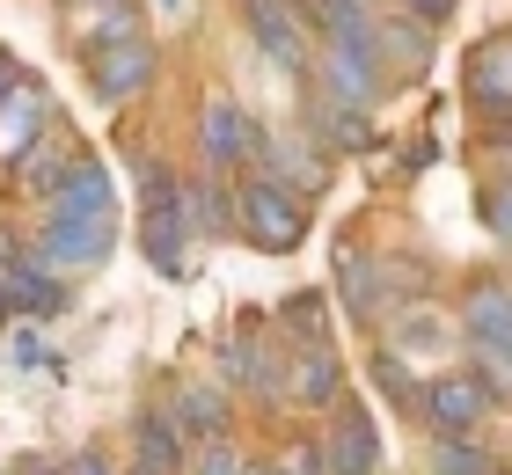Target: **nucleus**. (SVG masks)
<instances>
[{
    "label": "nucleus",
    "mask_w": 512,
    "mask_h": 475,
    "mask_svg": "<svg viewBox=\"0 0 512 475\" xmlns=\"http://www.w3.org/2000/svg\"><path fill=\"white\" fill-rule=\"evenodd\" d=\"M198 139H205V161L227 176V169H256V154H264V132H256V117L235 103V95H213L205 103V117H198Z\"/></svg>",
    "instance_id": "6e6552de"
},
{
    "label": "nucleus",
    "mask_w": 512,
    "mask_h": 475,
    "mask_svg": "<svg viewBox=\"0 0 512 475\" xmlns=\"http://www.w3.org/2000/svg\"><path fill=\"white\" fill-rule=\"evenodd\" d=\"M374 52H388L395 66H417V74H425L432 44H425V30H417V15H410V22H388V30H374Z\"/></svg>",
    "instance_id": "aec40b11"
},
{
    "label": "nucleus",
    "mask_w": 512,
    "mask_h": 475,
    "mask_svg": "<svg viewBox=\"0 0 512 475\" xmlns=\"http://www.w3.org/2000/svg\"><path fill=\"white\" fill-rule=\"evenodd\" d=\"M403 15H417V22H447L454 0H403Z\"/></svg>",
    "instance_id": "cd10ccee"
},
{
    "label": "nucleus",
    "mask_w": 512,
    "mask_h": 475,
    "mask_svg": "<svg viewBox=\"0 0 512 475\" xmlns=\"http://www.w3.org/2000/svg\"><path fill=\"white\" fill-rule=\"evenodd\" d=\"M183 234H191V183H183V169H169V161H147V169H139V249H147V264L161 278L191 271Z\"/></svg>",
    "instance_id": "f257e3e1"
},
{
    "label": "nucleus",
    "mask_w": 512,
    "mask_h": 475,
    "mask_svg": "<svg viewBox=\"0 0 512 475\" xmlns=\"http://www.w3.org/2000/svg\"><path fill=\"white\" fill-rule=\"evenodd\" d=\"M15 366H44V337H37V322H22V329H15Z\"/></svg>",
    "instance_id": "a878e982"
},
{
    "label": "nucleus",
    "mask_w": 512,
    "mask_h": 475,
    "mask_svg": "<svg viewBox=\"0 0 512 475\" xmlns=\"http://www.w3.org/2000/svg\"><path fill=\"white\" fill-rule=\"evenodd\" d=\"M337 285H344V307H352L359 322H381L388 307H403L417 293V271L403 256H337Z\"/></svg>",
    "instance_id": "20e7f679"
},
{
    "label": "nucleus",
    "mask_w": 512,
    "mask_h": 475,
    "mask_svg": "<svg viewBox=\"0 0 512 475\" xmlns=\"http://www.w3.org/2000/svg\"><path fill=\"white\" fill-rule=\"evenodd\" d=\"M242 30L256 37V52L286 74H308L315 52V0H242Z\"/></svg>",
    "instance_id": "7ed1b4c3"
},
{
    "label": "nucleus",
    "mask_w": 512,
    "mask_h": 475,
    "mask_svg": "<svg viewBox=\"0 0 512 475\" xmlns=\"http://www.w3.org/2000/svg\"><path fill=\"white\" fill-rule=\"evenodd\" d=\"M476 212H483V227L498 234V242H512V176H498L491 190L476 198Z\"/></svg>",
    "instance_id": "5701e85b"
},
{
    "label": "nucleus",
    "mask_w": 512,
    "mask_h": 475,
    "mask_svg": "<svg viewBox=\"0 0 512 475\" xmlns=\"http://www.w3.org/2000/svg\"><path fill=\"white\" fill-rule=\"evenodd\" d=\"M491 475H505V468H491Z\"/></svg>",
    "instance_id": "72a5a7b5"
},
{
    "label": "nucleus",
    "mask_w": 512,
    "mask_h": 475,
    "mask_svg": "<svg viewBox=\"0 0 512 475\" xmlns=\"http://www.w3.org/2000/svg\"><path fill=\"white\" fill-rule=\"evenodd\" d=\"M22 81H30V74H22V66H15L8 52H0V103H8V88H22Z\"/></svg>",
    "instance_id": "c756f323"
},
{
    "label": "nucleus",
    "mask_w": 512,
    "mask_h": 475,
    "mask_svg": "<svg viewBox=\"0 0 512 475\" xmlns=\"http://www.w3.org/2000/svg\"><path fill=\"white\" fill-rule=\"evenodd\" d=\"M491 410H498V388H491V380H483L476 366H469V373H439L432 388L417 395V417L432 424V439H439V432L469 439V432H476V424L491 417Z\"/></svg>",
    "instance_id": "423d86ee"
},
{
    "label": "nucleus",
    "mask_w": 512,
    "mask_h": 475,
    "mask_svg": "<svg viewBox=\"0 0 512 475\" xmlns=\"http://www.w3.org/2000/svg\"><path fill=\"white\" fill-rule=\"evenodd\" d=\"M322 454H330V475H374L381 468V432H374V417H366V402H337L330 410Z\"/></svg>",
    "instance_id": "9b49d317"
},
{
    "label": "nucleus",
    "mask_w": 512,
    "mask_h": 475,
    "mask_svg": "<svg viewBox=\"0 0 512 475\" xmlns=\"http://www.w3.org/2000/svg\"><path fill=\"white\" fill-rule=\"evenodd\" d=\"M74 475H118V468H110L103 454H81V461H74Z\"/></svg>",
    "instance_id": "7c9ffc66"
},
{
    "label": "nucleus",
    "mask_w": 512,
    "mask_h": 475,
    "mask_svg": "<svg viewBox=\"0 0 512 475\" xmlns=\"http://www.w3.org/2000/svg\"><path fill=\"white\" fill-rule=\"evenodd\" d=\"M469 103H476L483 117H512V30L491 37V44L469 59Z\"/></svg>",
    "instance_id": "2eb2a0df"
},
{
    "label": "nucleus",
    "mask_w": 512,
    "mask_h": 475,
    "mask_svg": "<svg viewBox=\"0 0 512 475\" xmlns=\"http://www.w3.org/2000/svg\"><path fill=\"white\" fill-rule=\"evenodd\" d=\"M235 234H249L256 249H271V256H286L300 249V234H308V198L286 183H271V176H249L235 190Z\"/></svg>",
    "instance_id": "f03ea898"
},
{
    "label": "nucleus",
    "mask_w": 512,
    "mask_h": 475,
    "mask_svg": "<svg viewBox=\"0 0 512 475\" xmlns=\"http://www.w3.org/2000/svg\"><path fill=\"white\" fill-rule=\"evenodd\" d=\"M491 154H498V169L512 176V117H491Z\"/></svg>",
    "instance_id": "bb28decb"
},
{
    "label": "nucleus",
    "mask_w": 512,
    "mask_h": 475,
    "mask_svg": "<svg viewBox=\"0 0 512 475\" xmlns=\"http://www.w3.org/2000/svg\"><path fill=\"white\" fill-rule=\"evenodd\" d=\"M59 278H66V271H59L44 249H15V271H8V315H22V322L59 315V307L74 300V285H59Z\"/></svg>",
    "instance_id": "1a4fd4ad"
},
{
    "label": "nucleus",
    "mask_w": 512,
    "mask_h": 475,
    "mask_svg": "<svg viewBox=\"0 0 512 475\" xmlns=\"http://www.w3.org/2000/svg\"><path fill=\"white\" fill-rule=\"evenodd\" d=\"M37 249L52 256L59 271H88V264H103V256L118 249V205H110V212H66V205H52V212H44Z\"/></svg>",
    "instance_id": "39448f33"
},
{
    "label": "nucleus",
    "mask_w": 512,
    "mask_h": 475,
    "mask_svg": "<svg viewBox=\"0 0 512 475\" xmlns=\"http://www.w3.org/2000/svg\"><path fill=\"white\" fill-rule=\"evenodd\" d=\"M315 22H322V37H374L381 30L374 0H315Z\"/></svg>",
    "instance_id": "6ab92c4d"
},
{
    "label": "nucleus",
    "mask_w": 512,
    "mask_h": 475,
    "mask_svg": "<svg viewBox=\"0 0 512 475\" xmlns=\"http://www.w3.org/2000/svg\"><path fill=\"white\" fill-rule=\"evenodd\" d=\"M322 81H330V95H344V103H381V66H374V37H330L322 44Z\"/></svg>",
    "instance_id": "f8f14e48"
},
{
    "label": "nucleus",
    "mask_w": 512,
    "mask_h": 475,
    "mask_svg": "<svg viewBox=\"0 0 512 475\" xmlns=\"http://www.w3.org/2000/svg\"><path fill=\"white\" fill-rule=\"evenodd\" d=\"M256 169H264L271 183L300 190V198H315V190L330 183V154H322V147H300L293 132H264V154H256Z\"/></svg>",
    "instance_id": "ddd939ff"
},
{
    "label": "nucleus",
    "mask_w": 512,
    "mask_h": 475,
    "mask_svg": "<svg viewBox=\"0 0 512 475\" xmlns=\"http://www.w3.org/2000/svg\"><path fill=\"white\" fill-rule=\"evenodd\" d=\"M198 475H249V461H235L220 439H205V454H198Z\"/></svg>",
    "instance_id": "393cba45"
},
{
    "label": "nucleus",
    "mask_w": 512,
    "mask_h": 475,
    "mask_svg": "<svg viewBox=\"0 0 512 475\" xmlns=\"http://www.w3.org/2000/svg\"><path fill=\"white\" fill-rule=\"evenodd\" d=\"M125 475H154V468H139V461H132V468H125Z\"/></svg>",
    "instance_id": "2f4dec72"
},
{
    "label": "nucleus",
    "mask_w": 512,
    "mask_h": 475,
    "mask_svg": "<svg viewBox=\"0 0 512 475\" xmlns=\"http://www.w3.org/2000/svg\"><path fill=\"white\" fill-rule=\"evenodd\" d=\"M286 402H300V410H337V402H344V366H337L330 337L293 344V359H286Z\"/></svg>",
    "instance_id": "9d476101"
},
{
    "label": "nucleus",
    "mask_w": 512,
    "mask_h": 475,
    "mask_svg": "<svg viewBox=\"0 0 512 475\" xmlns=\"http://www.w3.org/2000/svg\"><path fill=\"white\" fill-rule=\"evenodd\" d=\"M278 475H330V454H322V439H293L286 454H278Z\"/></svg>",
    "instance_id": "b1692460"
},
{
    "label": "nucleus",
    "mask_w": 512,
    "mask_h": 475,
    "mask_svg": "<svg viewBox=\"0 0 512 475\" xmlns=\"http://www.w3.org/2000/svg\"><path fill=\"white\" fill-rule=\"evenodd\" d=\"M176 424L191 439H227V402L213 388H191V395H176Z\"/></svg>",
    "instance_id": "a211bd4d"
},
{
    "label": "nucleus",
    "mask_w": 512,
    "mask_h": 475,
    "mask_svg": "<svg viewBox=\"0 0 512 475\" xmlns=\"http://www.w3.org/2000/svg\"><path fill=\"white\" fill-rule=\"evenodd\" d=\"M191 227L198 234H235V198L220 183H191Z\"/></svg>",
    "instance_id": "412c9836"
},
{
    "label": "nucleus",
    "mask_w": 512,
    "mask_h": 475,
    "mask_svg": "<svg viewBox=\"0 0 512 475\" xmlns=\"http://www.w3.org/2000/svg\"><path fill=\"white\" fill-rule=\"evenodd\" d=\"M74 8H81V37H88V44L132 30V0H74Z\"/></svg>",
    "instance_id": "4be33fe9"
},
{
    "label": "nucleus",
    "mask_w": 512,
    "mask_h": 475,
    "mask_svg": "<svg viewBox=\"0 0 512 475\" xmlns=\"http://www.w3.org/2000/svg\"><path fill=\"white\" fill-rule=\"evenodd\" d=\"M308 125L330 139V147H366V139H374V125H366V103H344V95H330V88L315 95Z\"/></svg>",
    "instance_id": "f3484780"
},
{
    "label": "nucleus",
    "mask_w": 512,
    "mask_h": 475,
    "mask_svg": "<svg viewBox=\"0 0 512 475\" xmlns=\"http://www.w3.org/2000/svg\"><path fill=\"white\" fill-rule=\"evenodd\" d=\"M132 461L154 468V475H183V461H191V432L176 424V410H139V424H132Z\"/></svg>",
    "instance_id": "4468645a"
},
{
    "label": "nucleus",
    "mask_w": 512,
    "mask_h": 475,
    "mask_svg": "<svg viewBox=\"0 0 512 475\" xmlns=\"http://www.w3.org/2000/svg\"><path fill=\"white\" fill-rule=\"evenodd\" d=\"M15 249H22L15 234H0V315H8V271H15Z\"/></svg>",
    "instance_id": "c85d7f7f"
},
{
    "label": "nucleus",
    "mask_w": 512,
    "mask_h": 475,
    "mask_svg": "<svg viewBox=\"0 0 512 475\" xmlns=\"http://www.w3.org/2000/svg\"><path fill=\"white\" fill-rule=\"evenodd\" d=\"M15 169H22V183H30L37 198H59V190L74 183V169H81V154H74V139H66V132L52 125V132H44V147H30V154L15 161Z\"/></svg>",
    "instance_id": "dca6fc26"
},
{
    "label": "nucleus",
    "mask_w": 512,
    "mask_h": 475,
    "mask_svg": "<svg viewBox=\"0 0 512 475\" xmlns=\"http://www.w3.org/2000/svg\"><path fill=\"white\" fill-rule=\"evenodd\" d=\"M88 81H96L103 103H132V95L154 81V44L139 30H118V37L88 44Z\"/></svg>",
    "instance_id": "0eeeda50"
},
{
    "label": "nucleus",
    "mask_w": 512,
    "mask_h": 475,
    "mask_svg": "<svg viewBox=\"0 0 512 475\" xmlns=\"http://www.w3.org/2000/svg\"><path fill=\"white\" fill-rule=\"evenodd\" d=\"M154 8H183V0H154Z\"/></svg>",
    "instance_id": "473e14b6"
}]
</instances>
